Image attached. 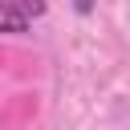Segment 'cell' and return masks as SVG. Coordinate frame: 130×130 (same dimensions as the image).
<instances>
[{
  "label": "cell",
  "mask_w": 130,
  "mask_h": 130,
  "mask_svg": "<svg viewBox=\"0 0 130 130\" xmlns=\"http://www.w3.org/2000/svg\"><path fill=\"white\" fill-rule=\"evenodd\" d=\"M12 12H20L24 20H32V16H45V0H4Z\"/></svg>",
  "instance_id": "7a4b0ae2"
},
{
  "label": "cell",
  "mask_w": 130,
  "mask_h": 130,
  "mask_svg": "<svg viewBox=\"0 0 130 130\" xmlns=\"http://www.w3.org/2000/svg\"><path fill=\"white\" fill-rule=\"evenodd\" d=\"M28 28V20L20 16V12H12L4 0H0V32H24Z\"/></svg>",
  "instance_id": "6da1fadb"
},
{
  "label": "cell",
  "mask_w": 130,
  "mask_h": 130,
  "mask_svg": "<svg viewBox=\"0 0 130 130\" xmlns=\"http://www.w3.org/2000/svg\"><path fill=\"white\" fill-rule=\"evenodd\" d=\"M93 4H98V0H73V8H77L81 16H85V12H93Z\"/></svg>",
  "instance_id": "3957f363"
}]
</instances>
